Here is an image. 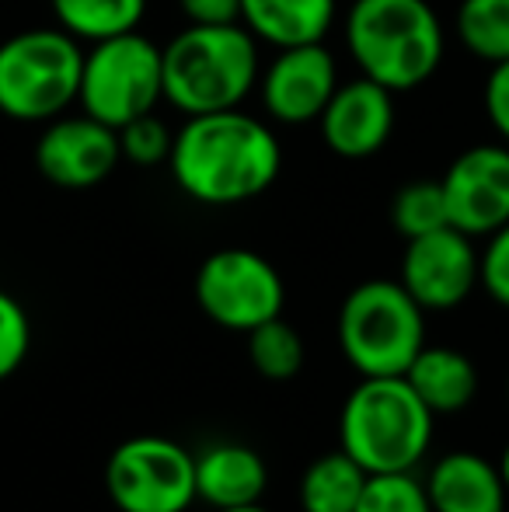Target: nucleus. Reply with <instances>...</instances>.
<instances>
[{"mask_svg":"<svg viewBox=\"0 0 509 512\" xmlns=\"http://www.w3.org/2000/svg\"><path fill=\"white\" fill-rule=\"evenodd\" d=\"M171 178L203 206H238L258 199L283 171V147L262 119L224 108L189 115L171 143Z\"/></svg>","mask_w":509,"mask_h":512,"instance_id":"obj_1","label":"nucleus"},{"mask_svg":"<svg viewBox=\"0 0 509 512\" xmlns=\"http://www.w3.org/2000/svg\"><path fill=\"white\" fill-rule=\"evenodd\" d=\"M433 439L436 415L405 377H360L339 408V450L367 474L419 471Z\"/></svg>","mask_w":509,"mask_h":512,"instance_id":"obj_2","label":"nucleus"},{"mask_svg":"<svg viewBox=\"0 0 509 512\" xmlns=\"http://www.w3.org/2000/svg\"><path fill=\"white\" fill-rule=\"evenodd\" d=\"M443 21L429 0H353L346 49L363 77L387 91H412L443 60Z\"/></svg>","mask_w":509,"mask_h":512,"instance_id":"obj_3","label":"nucleus"},{"mask_svg":"<svg viewBox=\"0 0 509 512\" xmlns=\"http://www.w3.org/2000/svg\"><path fill=\"white\" fill-rule=\"evenodd\" d=\"M164 56V102L182 115L238 108L258 84V39L245 25H189Z\"/></svg>","mask_w":509,"mask_h":512,"instance_id":"obj_4","label":"nucleus"},{"mask_svg":"<svg viewBox=\"0 0 509 512\" xmlns=\"http://www.w3.org/2000/svg\"><path fill=\"white\" fill-rule=\"evenodd\" d=\"M335 338L360 377H401L429 342L426 310L398 279H367L342 300Z\"/></svg>","mask_w":509,"mask_h":512,"instance_id":"obj_5","label":"nucleus"},{"mask_svg":"<svg viewBox=\"0 0 509 512\" xmlns=\"http://www.w3.org/2000/svg\"><path fill=\"white\" fill-rule=\"evenodd\" d=\"M84 49L63 28H28L0 42V112L49 122L77 102Z\"/></svg>","mask_w":509,"mask_h":512,"instance_id":"obj_6","label":"nucleus"},{"mask_svg":"<svg viewBox=\"0 0 509 512\" xmlns=\"http://www.w3.org/2000/svg\"><path fill=\"white\" fill-rule=\"evenodd\" d=\"M164 98V56L143 32H123L91 42L84 53L77 102L98 122L119 129L136 115L154 112Z\"/></svg>","mask_w":509,"mask_h":512,"instance_id":"obj_7","label":"nucleus"},{"mask_svg":"<svg viewBox=\"0 0 509 512\" xmlns=\"http://www.w3.org/2000/svg\"><path fill=\"white\" fill-rule=\"evenodd\" d=\"M105 492L119 512H189L196 453L171 436H129L105 460Z\"/></svg>","mask_w":509,"mask_h":512,"instance_id":"obj_8","label":"nucleus"},{"mask_svg":"<svg viewBox=\"0 0 509 512\" xmlns=\"http://www.w3.org/2000/svg\"><path fill=\"white\" fill-rule=\"evenodd\" d=\"M196 304L217 328L248 335L286 307L279 269L252 248H220L196 272Z\"/></svg>","mask_w":509,"mask_h":512,"instance_id":"obj_9","label":"nucleus"},{"mask_svg":"<svg viewBox=\"0 0 509 512\" xmlns=\"http://www.w3.org/2000/svg\"><path fill=\"white\" fill-rule=\"evenodd\" d=\"M398 283L426 314L457 310L478 290V248L475 237L457 227L412 237L401 255Z\"/></svg>","mask_w":509,"mask_h":512,"instance_id":"obj_10","label":"nucleus"},{"mask_svg":"<svg viewBox=\"0 0 509 512\" xmlns=\"http://www.w3.org/2000/svg\"><path fill=\"white\" fill-rule=\"evenodd\" d=\"M123 161L119 133L95 115H56L35 143V168L60 189H95Z\"/></svg>","mask_w":509,"mask_h":512,"instance_id":"obj_11","label":"nucleus"},{"mask_svg":"<svg viewBox=\"0 0 509 512\" xmlns=\"http://www.w3.org/2000/svg\"><path fill=\"white\" fill-rule=\"evenodd\" d=\"M450 227L468 237H489L509 223V147L478 143L464 150L440 178Z\"/></svg>","mask_w":509,"mask_h":512,"instance_id":"obj_12","label":"nucleus"},{"mask_svg":"<svg viewBox=\"0 0 509 512\" xmlns=\"http://www.w3.org/2000/svg\"><path fill=\"white\" fill-rule=\"evenodd\" d=\"M335 88H339V67L325 42L279 49L265 74H258L265 115L283 126L318 122L325 105L332 102Z\"/></svg>","mask_w":509,"mask_h":512,"instance_id":"obj_13","label":"nucleus"},{"mask_svg":"<svg viewBox=\"0 0 509 512\" xmlns=\"http://www.w3.org/2000/svg\"><path fill=\"white\" fill-rule=\"evenodd\" d=\"M318 126L332 154L349 157V161L374 157L394 133V91L360 74L356 81L335 88Z\"/></svg>","mask_w":509,"mask_h":512,"instance_id":"obj_14","label":"nucleus"},{"mask_svg":"<svg viewBox=\"0 0 509 512\" xmlns=\"http://www.w3.org/2000/svg\"><path fill=\"white\" fill-rule=\"evenodd\" d=\"M422 488L433 512H506L509 492L496 460L478 450H447L429 460Z\"/></svg>","mask_w":509,"mask_h":512,"instance_id":"obj_15","label":"nucleus"},{"mask_svg":"<svg viewBox=\"0 0 509 512\" xmlns=\"http://www.w3.org/2000/svg\"><path fill=\"white\" fill-rule=\"evenodd\" d=\"M269 492V464L248 443L220 439L196 453V499L217 509L255 506Z\"/></svg>","mask_w":509,"mask_h":512,"instance_id":"obj_16","label":"nucleus"},{"mask_svg":"<svg viewBox=\"0 0 509 512\" xmlns=\"http://www.w3.org/2000/svg\"><path fill=\"white\" fill-rule=\"evenodd\" d=\"M401 377L412 384V391L426 401V408L436 418L464 415L478 401V391H482L478 363L464 349H454V345L426 342Z\"/></svg>","mask_w":509,"mask_h":512,"instance_id":"obj_17","label":"nucleus"},{"mask_svg":"<svg viewBox=\"0 0 509 512\" xmlns=\"http://www.w3.org/2000/svg\"><path fill=\"white\" fill-rule=\"evenodd\" d=\"M241 25L276 49L325 42L335 25V0H241Z\"/></svg>","mask_w":509,"mask_h":512,"instance_id":"obj_18","label":"nucleus"},{"mask_svg":"<svg viewBox=\"0 0 509 512\" xmlns=\"http://www.w3.org/2000/svg\"><path fill=\"white\" fill-rule=\"evenodd\" d=\"M367 485V471L346 450H328L304 467L297 481L300 512H353Z\"/></svg>","mask_w":509,"mask_h":512,"instance_id":"obj_19","label":"nucleus"},{"mask_svg":"<svg viewBox=\"0 0 509 512\" xmlns=\"http://www.w3.org/2000/svg\"><path fill=\"white\" fill-rule=\"evenodd\" d=\"M63 32L77 42H102L136 32L147 14V0H49Z\"/></svg>","mask_w":509,"mask_h":512,"instance_id":"obj_20","label":"nucleus"},{"mask_svg":"<svg viewBox=\"0 0 509 512\" xmlns=\"http://www.w3.org/2000/svg\"><path fill=\"white\" fill-rule=\"evenodd\" d=\"M245 338H248V363H252V370L262 380L286 384V380H293L304 370L307 345L300 338V331L283 314L258 324Z\"/></svg>","mask_w":509,"mask_h":512,"instance_id":"obj_21","label":"nucleus"},{"mask_svg":"<svg viewBox=\"0 0 509 512\" xmlns=\"http://www.w3.org/2000/svg\"><path fill=\"white\" fill-rule=\"evenodd\" d=\"M457 39L485 63L509 60V0H461Z\"/></svg>","mask_w":509,"mask_h":512,"instance_id":"obj_22","label":"nucleus"},{"mask_svg":"<svg viewBox=\"0 0 509 512\" xmlns=\"http://www.w3.org/2000/svg\"><path fill=\"white\" fill-rule=\"evenodd\" d=\"M391 227L405 241L422 234H433L440 227H450L447 196L440 182H408L391 199Z\"/></svg>","mask_w":509,"mask_h":512,"instance_id":"obj_23","label":"nucleus"},{"mask_svg":"<svg viewBox=\"0 0 509 512\" xmlns=\"http://www.w3.org/2000/svg\"><path fill=\"white\" fill-rule=\"evenodd\" d=\"M353 512H433L422 478L415 471L405 474H367Z\"/></svg>","mask_w":509,"mask_h":512,"instance_id":"obj_24","label":"nucleus"},{"mask_svg":"<svg viewBox=\"0 0 509 512\" xmlns=\"http://www.w3.org/2000/svg\"><path fill=\"white\" fill-rule=\"evenodd\" d=\"M119 133V150H123V161L140 164V168H154V164H164L171 157V143H175V133L168 129V122L161 115L147 112L129 119L126 126L116 129Z\"/></svg>","mask_w":509,"mask_h":512,"instance_id":"obj_25","label":"nucleus"},{"mask_svg":"<svg viewBox=\"0 0 509 512\" xmlns=\"http://www.w3.org/2000/svg\"><path fill=\"white\" fill-rule=\"evenodd\" d=\"M28 352H32V317L18 297L0 290V384L25 366Z\"/></svg>","mask_w":509,"mask_h":512,"instance_id":"obj_26","label":"nucleus"},{"mask_svg":"<svg viewBox=\"0 0 509 512\" xmlns=\"http://www.w3.org/2000/svg\"><path fill=\"white\" fill-rule=\"evenodd\" d=\"M478 286L496 307L509 310V223L485 237L478 251Z\"/></svg>","mask_w":509,"mask_h":512,"instance_id":"obj_27","label":"nucleus"},{"mask_svg":"<svg viewBox=\"0 0 509 512\" xmlns=\"http://www.w3.org/2000/svg\"><path fill=\"white\" fill-rule=\"evenodd\" d=\"M485 112L492 129L509 143V60L492 63V74L485 81Z\"/></svg>","mask_w":509,"mask_h":512,"instance_id":"obj_28","label":"nucleus"},{"mask_svg":"<svg viewBox=\"0 0 509 512\" xmlns=\"http://www.w3.org/2000/svg\"><path fill=\"white\" fill-rule=\"evenodd\" d=\"M189 25H238L241 0H178Z\"/></svg>","mask_w":509,"mask_h":512,"instance_id":"obj_29","label":"nucleus"},{"mask_svg":"<svg viewBox=\"0 0 509 512\" xmlns=\"http://www.w3.org/2000/svg\"><path fill=\"white\" fill-rule=\"evenodd\" d=\"M496 467H499V478H503V485H506V492H509V439L503 443V450H499Z\"/></svg>","mask_w":509,"mask_h":512,"instance_id":"obj_30","label":"nucleus"},{"mask_svg":"<svg viewBox=\"0 0 509 512\" xmlns=\"http://www.w3.org/2000/svg\"><path fill=\"white\" fill-rule=\"evenodd\" d=\"M217 512H269L262 506V502H255V506H241V509H217Z\"/></svg>","mask_w":509,"mask_h":512,"instance_id":"obj_31","label":"nucleus"},{"mask_svg":"<svg viewBox=\"0 0 509 512\" xmlns=\"http://www.w3.org/2000/svg\"><path fill=\"white\" fill-rule=\"evenodd\" d=\"M506 405H509V373H506Z\"/></svg>","mask_w":509,"mask_h":512,"instance_id":"obj_32","label":"nucleus"},{"mask_svg":"<svg viewBox=\"0 0 509 512\" xmlns=\"http://www.w3.org/2000/svg\"><path fill=\"white\" fill-rule=\"evenodd\" d=\"M506 512H509V509H506Z\"/></svg>","mask_w":509,"mask_h":512,"instance_id":"obj_33","label":"nucleus"}]
</instances>
